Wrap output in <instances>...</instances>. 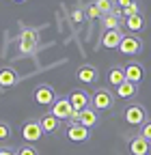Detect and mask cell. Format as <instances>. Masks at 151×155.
Wrapping results in <instances>:
<instances>
[{
  "label": "cell",
  "mask_w": 151,
  "mask_h": 155,
  "mask_svg": "<svg viewBox=\"0 0 151 155\" xmlns=\"http://www.w3.org/2000/svg\"><path fill=\"white\" fill-rule=\"evenodd\" d=\"M91 106L95 108L97 112H104V110H110L115 106V95H112L108 88H97L93 93V99H91Z\"/></svg>",
  "instance_id": "3957f363"
},
{
  "label": "cell",
  "mask_w": 151,
  "mask_h": 155,
  "mask_svg": "<svg viewBox=\"0 0 151 155\" xmlns=\"http://www.w3.org/2000/svg\"><path fill=\"white\" fill-rule=\"evenodd\" d=\"M35 101L39 104V106H52L59 97H56V93H54V88L50 86V84H39L35 88Z\"/></svg>",
  "instance_id": "52a82bcc"
},
{
  "label": "cell",
  "mask_w": 151,
  "mask_h": 155,
  "mask_svg": "<svg viewBox=\"0 0 151 155\" xmlns=\"http://www.w3.org/2000/svg\"><path fill=\"white\" fill-rule=\"evenodd\" d=\"M39 123H41V127H43V131L45 134H54L56 129L61 127V121L56 119V116L52 114V112H48V114H43L41 119H39Z\"/></svg>",
  "instance_id": "ac0fdd59"
},
{
  "label": "cell",
  "mask_w": 151,
  "mask_h": 155,
  "mask_svg": "<svg viewBox=\"0 0 151 155\" xmlns=\"http://www.w3.org/2000/svg\"><path fill=\"white\" fill-rule=\"evenodd\" d=\"M15 2H26V0H15Z\"/></svg>",
  "instance_id": "f546056e"
},
{
  "label": "cell",
  "mask_w": 151,
  "mask_h": 155,
  "mask_svg": "<svg viewBox=\"0 0 151 155\" xmlns=\"http://www.w3.org/2000/svg\"><path fill=\"white\" fill-rule=\"evenodd\" d=\"M102 26H104V30H115V28L121 26V19L115 17L112 13H106V15L102 17Z\"/></svg>",
  "instance_id": "ffe728a7"
},
{
  "label": "cell",
  "mask_w": 151,
  "mask_h": 155,
  "mask_svg": "<svg viewBox=\"0 0 151 155\" xmlns=\"http://www.w3.org/2000/svg\"><path fill=\"white\" fill-rule=\"evenodd\" d=\"M129 153L132 155H149L151 153V142L138 134L129 140Z\"/></svg>",
  "instance_id": "7c38bea8"
},
{
  "label": "cell",
  "mask_w": 151,
  "mask_h": 155,
  "mask_svg": "<svg viewBox=\"0 0 151 155\" xmlns=\"http://www.w3.org/2000/svg\"><path fill=\"white\" fill-rule=\"evenodd\" d=\"M134 0H117V7H121V9H125V7H129Z\"/></svg>",
  "instance_id": "83f0119b"
},
{
  "label": "cell",
  "mask_w": 151,
  "mask_h": 155,
  "mask_svg": "<svg viewBox=\"0 0 151 155\" xmlns=\"http://www.w3.org/2000/svg\"><path fill=\"white\" fill-rule=\"evenodd\" d=\"M123 119H125V123L132 125V127H143V125L149 121V119H147V110H145L140 104L127 106L125 112H123Z\"/></svg>",
  "instance_id": "7a4b0ae2"
},
{
  "label": "cell",
  "mask_w": 151,
  "mask_h": 155,
  "mask_svg": "<svg viewBox=\"0 0 151 155\" xmlns=\"http://www.w3.org/2000/svg\"><path fill=\"white\" fill-rule=\"evenodd\" d=\"M43 127H41V123L39 121H26L24 123V127H22V138L28 142V144H32V142H39L41 138H43Z\"/></svg>",
  "instance_id": "5b68a950"
},
{
  "label": "cell",
  "mask_w": 151,
  "mask_h": 155,
  "mask_svg": "<svg viewBox=\"0 0 151 155\" xmlns=\"http://www.w3.org/2000/svg\"><path fill=\"white\" fill-rule=\"evenodd\" d=\"M95 5L99 7V11L106 15V13H110L112 9L117 7V0H95Z\"/></svg>",
  "instance_id": "44dd1931"
},
{
  "label": "cell",
  "mask_w": 151,
  "mask_h": 155,
  "mask_svg": "<svg viewBox=\"0 0 151 155\" xmlns=\"http://www.w3.org/2000/svg\"><path fill=\"white\" fill-rule=\"evenodd\" d=\"M0 155H17L13 149H9V147H5V149H0Z\"/></svg>",
  "instance_id": "f1b7e54d"
},
{
  "label": "cell",
  "mask_w": 151,
  "mask_h": 155,
  "mask_svg": "<svg viewBox=\"0 0 151 155\" xmlns=\"http://www.w3.org/2000/svg\"><path fill=\"white\" fill-rule=\"evenodd\" d=\"M119 52L125 54V56H136L143 52V41L136 37V35H125L123 37V41L119 45Z\"/></svg>",
  "instance_id": "8992f818"
},
{
  "label": "cell",
  "mask_w": 151,
  "mask_h": 155,
  "mask_svg": "<svg viewBox=\"0 0 151 155\" xmlns=\"http://www.w3.org/2000/svg\"><path fill=\"white\" fill-rule=\"evenodd\" d=\"M140 136H143V138H147V140L151 142V121H147V123L143 125V129H140Z\"/></svg>",
  "instance_id": "4316f807"
},
{
  "label": "cell",
  "mask_w": 151,
  "mask_h": 155,
  "mask_svg": "<svg viewBox=\"0 0 151 155\" xmlns=\"http://www.w3.org/2000/svg\"><path fill=\"white\" fill-rule=\"evenodd\" d=\"M125 80H129V82H140L143 78H145V69H143V65L140 63H136V61H129L125 67Z\"/></svg>",
  "instance_id": "4fadbf2b"
},
{
  "label": "cell",
  "mask_w": 151,
  "mask_h": 155,
  "mask_svg": "<svg viewBox=\"0 0 151 155\" xmlns=\"http://www.w3.org/2000/svg\"><path fill=\"white\" fill-rule=\"evenodd\" d=\"M80 123L84 125V127H95L97 123H99V116H97V110L93 108V106H89V108H84V110H80Z\"/></svg>",
  "instance_id": "9a60e30c"
},
{
  "label": "cell",
  "mask_w": 151,
  "mask_h": 155,
  "mask_svg": "<svg viewBox=\"0 0 151 155\" xmlns=\"http://www.w3.org/2000/svg\"><path fill=\"white\" fill-rule=\"evenodd\" d=\"M71 19H73L76 24H80L82 19H84V11H82V9H73V11H71Z\"/></svg>",
  "instance_id": "484cf974"
},
{
  "label": "cell",
  "mask_w": 151,
  "mask_h": 155,
  "mask_svg": "<svg viewBox=\"0 0 151 155\" xmlns=\"http://www.w3.org/2000/svg\"><path fill=\"white\" fill-rule=\"evenodd\" d=\"M123 32H121V28H115V30H104V35H102V39H99V43H102V48H106V50H119V45H121V41H123Z\"/></svg>",
  "instance_id": "ba28073f"
},
{
  "label": "cell",
  "mask_w": 151,
  "mask_h": 155,
  "mask_svg": "<svg viewBox=\"0 0 151 155\" xmlns=\"http://www.w3.org/2000/svg\"><path fill=\"white\" fill-rule=\"evenodd\" d=\"M17 41H20V54L28 56V54H32L37 50V45H39V32L35 28H24L20 32V39H17Z\"/></svg>",
  "instance_id": "6da1fadb"
},
{
  "label": "cell",
  "mask_w": 151,
  "mask_h": 155,
  "mask_svg": "<svg viewBox=\"0 0 151 155\" xmlns=\"http://www.w3.org/2000/svg\"><path fill=\"white\" fill-rule=\"evenodd\" d=\"M136 13H140V5L136 2V0H134V2H132L129 7L123 9V15H125V17H132V15H136Z\"/></svg>",
  "instance_id": "603a6c76"
},
{
  "label": "cell",
  "mask_w": 151,
  "mask_h": 155,
  "mask_svg": "<svg viewBox=\"0 0 151 155\" xmlns=\"http://www.w3.org/2000/svg\"><path fill=\"white\" fill-rule=\"evenodd\" d=\"M73 112H76V108L71 106L69 97H59V99L52 104V114H54L59 121H69Z\"/></svg>",
  "instance_id": "277c9868"
},
{
  "label": "cell",
  "mask_w": 151,
  "mask_h": 155,
  "mask_svg": "<svg viewBox=\"0 0 151 155\" xmlns=\"http://www.w3.org/2000/svg\"><path fill=\"white\" fill-rule=\"evenodd\" d=\"M86 17H89V19H99V17H104V13L99 11V7H97L95 2H91V5L86 7Z\"/></svg>",
  "instance_id": "7402d4cb"
},
{
  "label": "cell",
  "mask_w": 151,
  "mask_h": 155,
  "mask_svg": "<svg viewBox=\"0 0 151 155\" xmlns=\"http://www.w3.org/2000/svg\"><path fill=\"white\" fill-rule=\"evenodd\" d=\"M125 28H127L132 35L145 30V15H143V13H136V15H132V17H125Z\"/></svg>",
  "instance_id": "e0dca14e"
},
{
  "label": "cell",
  "mask_w": 151,
  "mask_h": 155,
  "mask_svg": "<svg viewBox=\"0 0 151 155\" xmlns=\"http://www.w3.org/2000/svg\"><path fill=\"white\" fill-rule=\"evenodd\" d=\"M136 93H138V84H136V82L125 80L123 84L117 86V97H121V99H132Z\"/></svg>",
  "instance_id": "2e32d148"
},
{
  "label": "cell",
  "mask_w": 151,
  "mask_h": 155,
  "mask_svg": "<svg viewBox=\"0 0 151 155\" xmlns=\"http://www.w3.org/2000/svg\"><path fill=\"white\" fill-rule=\"evenodd\" d=\"M17 155H37V149L30 147V144H26V147H20V149H17Z\"/></svg>",
  "instance_id": "d4e9b609"
},
{
  "label": "cell",
  "mask_w": 151,
  "mask_h": 155,
  "mask_svg": "<svg viewBox=\"0 0 151 155\" xmlns=\"http://www.w3.org/2000/svg\"><path fill=\"white\" fill-rule=\"evenodd\" d=\"M91 99H93V95H89V93L82 91V88H76V91L69 93V101H71V106H73L76 110L89 108V106H91Z\"/></svg>",
  "instance_id": "30bf717a"
},
{
  "label": "cell",
  "mask_w": 151,
  "mask_h": 155,
  "mask_svg": "<svg viewBox=\"0 0 151 155\" xmlns=\"http://www.w3.org/2000/svg\"><path fill=\"white\" fill-rule=\"evenodd\" d=\"M97 75H99L97 67L95 65H89V63L80 65L78 71H76V78H78L80 82H84V84H95L97 82Z\"/></svg>",
  "instance_id": "9c48e42d"
},
{
  "label": "cell",
  "mask_w": 151,
  "mask_h": 155,
  "mask_svg": "<svg viewBox=\"0 0 151 155\" xmlns=\"http://www.w3.org/2000/svg\"><path fill=\"white\" fill-rule=\"evenodd\" d=\"M9 136H11V127H9L7 123L0 121V140H7Z\"/></svg>",
  "instance_id": "cb8c5ba5"
},
{
  "label": "cell",
  "mask_w": 151,
  "mask_h": 155,
  "mask_svg": "<svg viewBox=\"0 0 151 155\" xmlns=\"http://www.w3.org/2000/svg\"><path fill=\"white\" fill-rule=\"evenodd\" d=\"M108 82L115 86V88H117L119 84H123V82H125V69H123V67H112L110 73H108Z\"/></svg>",
  "instance_id": "d6986e66"
},
{
  "label": "cell",
  "mask_w": 151,
  "mask_h": 155,
  "mask_svg": "<svg viewBox=\"0 0 151 155\" xmlns=\"http://www.w3.org/2000/svg\"><path fill=\"white\" fill-rule=\"evenodd\" d=\"M17 82H20V75H17V71L13 67H5L2 71H0V86L2 88H11Z\"/></svg>",
  "instance_id": "5bb4252c"
},
{
  "label": "cell",
  "mask_w": 151,
  "mask_h": 155,
  "mask_svg": "<svg viewBox=\"0 0 151 155\" xmlns=\"http://www.w3.org/2000/svg\"><path fill=\"white\" fill-rule=\"evenodd\" d=\"M89 136H91V129L84 127L82 123H73V125L67 127V138L71 142H86Z\"/></svg>",
  "instance_id": "8fae6325"
}]
</instances>
